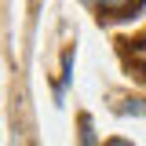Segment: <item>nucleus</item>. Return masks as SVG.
Listing matches in <instances>:
<instances>
[{
  "label": "nucleus",
  "mask_w": 146,
  "mask_h": 146,
  "mask_svg": "<svg viewBox=\"0 0 146 146\" xmlns=\"http://www.w3.org/2000/svg\"><path fill=\"white\" fill-rule=\"evenodd\" d=\"M95 11H106V15H113V18H124V15H131V11H139L143 7V0H88Z\"/></svg>",
  "instance_id": "nucleus-1"
},
{
  "label": "nucleus",
  "mask_w": 146,
  "mask_h": 146,
  "mask_svg": "<svg viewBox=\"0 0 146 146\" xmlns=\"http://www.w3.org/2000/svg\"><path fill=\"white\" fill-rule=\"evenodd\" d=\"M128 44H131V62H135V66H139V70H143V77H146V36L143 40H128Z\"/></svg>",
  "instance_id": "nucleus-2"
},
{
  "label": "nucleus",
  "mask_w": 146,
  "mask_h": 146,
  "mask_svg": "<svg viewBox=\"0 0 146 146\" xmlns=\"http://www.w3.org/2000/svg\"><path fill=\"white\" fill-rule=\"evenodd\" d=\"M117 113H131V117H146V99H124Z\"/></svg>",
  "instance_id": "nucleus-3"
},
{
  "label": "nucleus",
  "mask_w": 146,
  "mask_h": 146,
  "mask_svg": "<svg viewBox=\"0 0 146 146\" xmlns=\"http://www.w3.org/2000/svg\"><path fill=\"white\" fill-rule=\"evenodd\" d=\"M95 143V135H91V121L88 117H80V146H91Z\"/></svg>",
  "instance_id": "nucleus-4"
},
{
  "label": "nucleus",
  "mask_w": 146,
  "mask_h": 146,
  "mask_svg": "<svg viewBox=\"0 0 146 146\" xmlns=\"http://www.w3.org/2000/svg\"><path fill=\"white\" fill-rule=\"evenodd\" d=\"M102 146H131V143H128V139H106Z\"/></svg>",
  "instance_id": "nucleus-5"
}]
</instances>
